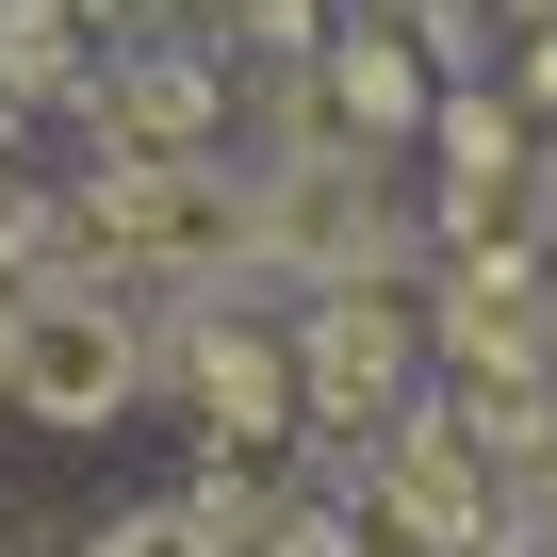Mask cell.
<instances>
[{
  "label": "cell",
  "mask_w": 557,
  "mask_h": 557,
  "mask_svg": "<svg viewBox=\"0 0 557 557\" xmlns=\"http://www.w3.org/2000/svg\"><path fill=\"white\" fill-rule=\"evenodd\" d=\"M524 115H557V17H541V50H524Z\"/></svg>",
  "instance_id": "cell-9"
},
{
  "label": "cell",
  "mask_w": 557,
  "mask_h": 557,
  "mask_svg": "<svg viewBox=\"0 0 557 557\" xmlns=\"http://www.w3.org/2000/svg\"><path fill=\"white\" fill-rule=\"evenodd\" d=\"M83 557H230V541H213L197 508H132V524H99Z\"/></svg>",
  "instance_id": "cell-8"
},
{
  "label": "cell",
  "mask_w": 557,
  "mask_h": 557,
  "mask_svg": "<svg viewBox=\"0 0 557 557\" xmlns=\"http://www.w3.org/2000/svg\"><path fill=\"white\" fill-rule=\"evenodd\" d=\"M541 541H557V524H541Z\"/></svg>",
  "instance_id": "cell-13"
},
{
  "label": "cell",
  "mask_w": 557,
  "mask_h": 557,
  "mask_svg": "<svg viewBox=\"0 0 557 557\" xmlns=\"http://www.w3.org/2000/svg\"><path fill=\"white\" fill-rule=\"evenodd\" d=\"M17 312H34V296H0V394H17Z\"/></svg>",
  "instance_id": "cell-10"
},
{
  "label": "cell",
  "mask_w": 557,
  "mask_h": 557,
  "mask_svg": "<svg viewBox=\"0 0 557 557\" xmlns=\"http://www.w3.org/2000/svg\"><path fill=\"white\" fill-rule=\"evenodd\" d=\"M148 394V345L99 312V296H34L17 312V394H0V410H34V426H115Z\"/></svg>",
  "instance_id": "cell-5"
},
{
  "label": "cell",
  "mask_w": 557,
  "mask_h": 557,
  "mask_svg": "<svg viewBox=\"0 0 557 557\" xmlns=\"http://www.w3.org/2000/svg\"><path fill=\"white\" fill-rule=\"evenodd\" d=\"M410 377H426V296H410V278H329V312L296 329V410L394 426Z\"/></svg>",
  "instance_id": "cell-1"
},
{
  "label": "cell",
  "mask_w": 557,
  "mask_h": 557,
  "mask_svg": "<svg viewBox=\"0 0 557 557\" xmlns=\"http://www.w3.org/2000/svg\"><path fill=\"white\" fill-rule=\"evenodd\" d=\"M377 508H394V541H426V557H475V541H508V459L475 443V426H377Z\"/></svg>",
  "instance_id": "cell-3"
},
{
  "label": "cell",
  "mask_w": 557,
  "mask_h": 557,
  "mask_svg": "<svg viewBox=\"0 0 557 557\" xmlns=\"http://www.w3.org/2000/svg\"><path fill=\"white\" fill-rule=\"evenodd\" d=\"M508 17H557V0H508Z\"/></svg>",
  "instance_id": "cell-11"
},
{
  "label": "cell",
  "mask_w": 557,
  "mask_h": 557,
  "mask_svg": "<svg viewBox=\"0 0 557 557\" xmlns=\"http://www.w3.org/2000/svg\"><path fill=\"white\" fill-rule=\"evenodd\" d=\"M83 246L148 262V278H213V262H246V181H213V164H115L83 197Z\"/></svg>",
  "instance_id": "cell-2"
},
{
  "label": "cell",
  "mask_w": 557,
  "mask_h": 557,
  "mask_svg": "<svg viewBox=\"0 0 557 557\" xmlns=\"http://www.w3.org/2000/svg\"><path fill=\"white\" fill-rule=\"evenodd\" d=\"M377 246V148H296V164H278L262 197H246V262H312V278H377L361 262Z\"/></svg>",
  "instance_id": "cell-4"
},
{
  "label": "cell",
  "mask_w": 557,
  "mask_h": 557,
  "mask_svg": "<svg viewBox=\"0 0 557 557\" xmlns=\"http://www.w3.org/2000/svg\"><path fill=\"white\" fill-rule=\"evenodd\" d=\"M410 115H426V66H410V17L377 0V17L329 50V148H394Z\"/></svg>",
  "instance_id": "cell-7"
},
{
  "label": "cell",
  "mask_w": 557,
  "mask_h": 557,
  "mask_svg": "<svg viewBox=\"0 0 557 557\" xmlns=\"http://www.w3.org/2000/svg\"><path fill=\"white\" fill-rule=\"evenodd\" d=\"M181 377H197L213 443H278V426H296V345H262V329H230V312L181 329Z\"/></svg>",
  "instance_id": "cell-6"
},
{
  "label": "cell",
  "mask_w": 557,
  "mask_h": 557,
  "mask_svg": "<svg viewBox=\"0 0 557 557\" xmlns=\"http://www.w3.org/2000/svg\"><path fill=\"white\" fill-rule=\"evenodd\" d=\"M541 213H557V197H541Z\"/></svg>",
  "instance_id": "cell-12"
}]
</instances>
